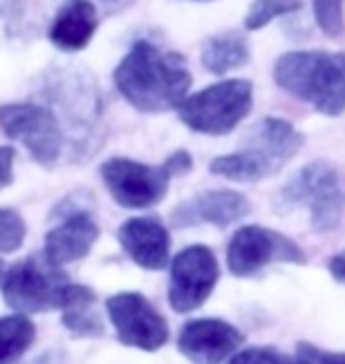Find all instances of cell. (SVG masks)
<instances>
[{
    "label": "cell",
    "instance_id": "7a4b0ae2",
    "mask_svg": "<svg viewBox=\"0 0 345 364\" xmlns=\"http://www.w3.org/2000/svg\"><path fill=\"white\" fill-rule=\"evenodd\" d=\"M38 92L60 121L71 154L83 159L97 149L105 107L95 78L83 67H50L41 76Z\"/></svg>",
    "mask_w": 345,
    "mask_h": 364
},
{
    "label": "cell",
    "instance_id": "9c48e42d",
    "mask_svg": "<svg viewBox=\"0 0 345 364\" xmlns=\"http://www.w3.org/2000/svg\"><path fill=\"white\" fill-rule=\"evenodd\" d=\"M305 251L291 237L260 225L239 228L227 244V267L234 277H253L275 263L305 265Z\"/></svg>",
    "mask_w": 345,
    "mask_h": 364
},
{
    "label": "cell",
    "instance_id": "52a82bcc",
    "mask_svg": "<svg viewBox=\"0 0 345 364\" xmlns=\"http://www.w3.org/2000/svg\"><path fill=\"white\" fill-rule=\"evenodd\" d=\"M279 206H305L310 210L314 232H334L345 215V189L341 173L327 161L307 164L282 187Z\"/></svg>",
    "mask_w": 345,
    "mask_h": 364
},
{
    "label": "cell",
    "instance_id": "7c38bea8",
    "mask_svg": "<svg viewBox=\"0 0 345 364\" xmlns=\"http://www.w3.org/2000/svg\"><path fill=\"white\" fill-rule=\"evenodd\" d=\"M220 279L218 258L208 246H187L182 249L171 263V277H168V303L175 312L199 310L208 301L216 284Z\"/></svg>",
    "mask_w": 345,
    "mask_h": 364
},
{
    "label": "cell",
    "instance_id": "4fadbf2b",
    "mask_svg": "<svg viewBox=\"0 0 345 364\" xmlns=\"http://www.w3.org/2000/svg\"><path fill=\"white\" fill-rule=\"evenodd\" d=\"M53 215L60 218V223L53 230H48L43 256L60 267L83 260L97 244L100 225L92 220L87 208L76 206V203L71 208L60 203V208L53 210Z\"/></svg>",
    "mask_w": 345,
    "mask_h": 364
},
{
    "label": "cell",
    "instance_id": "44dd1931",
    "mask_svg": "<svg viewBox=\"0 0 345 364\" xmlns=\"http://www.w3.org/2000/svg\"><path fill=\"white\" fill-rule=\"evenodd\" d=\"M300 7H303L300 0H253L244 19V28L246 31H260L267 24H272L275 19L298 12Z\"/></svg>",
    "mask_w": 345,
    "mask_h": 364
},
{
    "label": "cell",
    "instance_id": "d4e9b609",
    "mask_svg": "<svg viewBox=\"0 0 345 364\" xmlns=\"http://www.w3.org/2000/svg\"><path fill=\"white\" fill-rule=\"evenodd\" d=\"M296 360L298 364H345V353L324 350L307 341H300L296 346Z\"/></svg>",
    "mask_w": 345,
    "mask_h": 364
},
{
    "label": "cell",
    "instance_id": "9a60e30c",
    "mask_svg": "<svg viewBox=\"0 0 345 364\" xmlns=\"http://www.w3.org/2000/svg\"><path fill=\"white\" fill-rule=\"evenodd\" d=\"M251 213V201L234 189H208L189 196L175 206L171 223L175 228H196V225H213V228H230L244 220Z\"/></svg>",
    "mask_w": 345,
    "mask_h": 364
},
{
    "label": "cell",
    "instance_id": "484cf974",
    "mask_svg": "<svg viewBox=\"0 0 345 364\" xmlns=\"http://www.w3.org/2000/svg\"><path fill=\"white\" fill-rule=\"evenodd\" d=\"M164 164L168 166V171H171L173 178H175V176H185V173L192 171L194 159H192V154H189V151L178 149V151H173V154L168 156Z\"/></svg>",
    "mask_w": 345,
    "mask_h": 364
},
{
    "label": "cell",
    "instance_id": "30bf717a",
    "mask_svg": "<svg viewBox=\"0 0 345 364\" xmlns=\"http://www.w3.org/2000/svg\"><path fill=\"white\" fill-rule=\"evenodd\" d=\"M100 176L114 201L130 210L152 208L161 203L173 180V173L168 171L166 164L147 166L123 156L107 159L100 166Z\"/></svg>",
    "mask_w": 345,
    "mask_h": 364
},
{
    "label": "cell",
    "instance_id": "d6986e66",
    "mask_svg": "<svg viewBox=\"0 0 345 364\" xmlns=\"http://www.w3.org/2000/svg\"><path fill=\"white\" fill-rule=\"evenodd\" d=\"M36 341V324L21 312L0 317V364L21 358Z\"/></svg>",
    "mask_w": 345,
    "mask_h": 364
},
{
    "label": "cell",
    "instance_id": "e0dca14e",
    "mask_svg": "<svg viewBox=\"0 0 345 364\" xmlns=\"http://www.w3.org/2000/svg\"><path fill=\"white\" fill-rule=\"evenodd\" d=\"M97 31V10L90 0H64L50 24V43L62 53L87 48Z\"/></svg>",
    "mask_w": 345,
    "mask_h": 364
},
{
    "label": "cell",
    "instance_id": "cb8c5ba5",
    "mask_svg": "<svg viewBox=\"0 0 345 364\" xmlns=\"http://www.w3.org/2000/svg\"><path fill=\"white\" fill-rule=\"evenodd\" d=\"M230 364H298L296 355H286L277 348L270 346H255V348H244V350L234 353L230 358Z\"/></svg>",
    "mask_w": 345,
    "mask_h": 364
},
{
    "label": "cell",
    "instance_id": "8992f818",
    "mask_svg": "<svg viewBox=\"0 0 345 364\" xmlns=\"http://www.w3.org/2000/svg\"><path fill=\"white\" fill-rule=\"evenodd\" d=\"M253 109V85L244 78H230V81L213 83L178 107L180 121L189 130L201 135L220 137L232 133Z\"/></svg>",
    "mask_w": 345,
    "mask_h": 364
},
{
    "label": "cell",
    "instance_id": "ffe728a7",
    "mask_svg": "<svg viewBox=\"0 0 345 364\" xmlns=\"http://www.w3.org/2000/svg\"><path fill=\"white\" fill-rule=\"evenodd\" d=\"M62 322L76 338H100L105 333V322L95 310V298H85L62 310Z\"/></svg>",
    "mask_w": 345,
    "mask_h": 364
},
{
    "label": "cell",
    "instance_id": "5bb4252c",
    "mask_svg": "<svg viewBox=\"0 0 345 364\" xmlns=\"http://www.w3.org/2000/svg\"><path fill=\"white\" fill-rule=\"evenodd\" d=\"M244 343L237 326L218 317L189 319L180 329L178 350L192 364H223Z\"/></svg>",
    "mask_w": 345,
    "mask_h": 364
},
{
    "label": "cell",
    "instance_id": "3957f363",
    "mask_svg": "<svg viewBox=\"0 0 345 364\" xmlns=\"http://www.w3.org/2000/svg\"><path fill=\"white\" fill-rule=\"evenodd\" d=\"M303 144L305 137L293 123L267 116L248 130L239 151L213 159L211 173L232 182H260L277 176Z\"/></svg>",
    "mask_w": 345,
    "mask_h": 364
},
{
    "label": "cell",
    "instance_id": "2e32d148",
    "mask_svg": "<svg viewBox=\"0 0 345 364\" xmlns=\"http://www.w3.org/2000/svg\"><path fill=\"white\" fill-rule=\"evenodd\" d=\"M119 244L142 270H164L171 263V235L159 218H130L119 228Z\"/></svg>",
    "mask_w": 345,
    "mask_h": 364
},
{
    "label": "cell",
    "instance_id": "ba28073f",
    "mask_svg": "<svg viewBox=\"0 0 345 364\" xmlns=\"http://www.w3.org/2000/svg\"><path fill=\"white\" fill-rule=\"evenodd\" d=\"M0 128L10 140L24 144L36 164L53 168L67 151V137L57 116L43 102H14L0 107Z\"/></svg>",
    "mask_w": 345,
    "mask_h": 364
},
{
    "label": "cell",
    "instance_id": "603a6c76",
    "mask_svg": "<svg viewBox=\"0 0 345 364\" xmlns=\"http://www.w3.org/2000/svg\"><path fill=\"white\" fill-rule=\"evenodd\" d=\"M343 5H345V0H312L314 19H317L322 31L327 36H331V38H339L345 28Z\"/></svg>",
    "mask_w": 345,
    "mask_h": 364
},
{
    "label": "cell",
    "instance_id": "7402d4cb",
    "mask_svg": "<svg viewBox=\"0 0 345 364\" xmlns=\"http://www.w3.org/2000/svg\"><path fill=\"white\" fill-rule=\"evenodd\" d=\"M26 239V223L17 210L0 208V253L17 251Z\"/></svg>",
    "mask_w": 345,
    "mask_h": 364
},
{
    "label": "cell",
    "instance_id": "8fae6325",
    "mask_svg": "<svg viewBox=\"0 0 345 364\" xmlns=\"http://www.w3.org/2000/svg\"><path fill=\"white\" fill-rule=\"evenodd\" d=\"M107 315L112 319L116 338L128 348L154 353L161 350L171 338L164 315L137 291H121L109 296Z\"/></svg>",
    "mask_w": 345,
    "mask_h": 364
},
{
    "label": "cell",
    "instance_id": "5b68a950",
    "mask_svg": "<svg viewBox=\"0 0 345 364\" xmlns=\"http://www.w3.org/2000/svg\"><path fill=\"white\" fill-rule=\"evenodd\" d=\"M3 298L14 312L33 315V312L50 310H67L69 305L95 298V291L73 284L69 274L60 265H53L50 260L38 256H26L19 263H14L3 277Z\"/></svg>",
    "mask_w": 345,
    "mask_h": 364
},
{
    "label": "cell",
    "instance_id": "ac0fdd59",
    "mask_svg": "<svg viewBox=\"0 0 345 364\" xmlns=\"http://www.w3.org/2000/svg\"><path fill=\"white\" fill-rule=\"evenodd\" d=\"M248 60H251V48H248V41L239 31L213 36L201 50L203 69L211 71L213 76L230 74V71L248 64Z\"/></svg>",
    "mask_w": 345,
    "mask_h": 364
},
{
    "label": "cell",
    "instance_id": "6da1fadb",
    "mask_svg": "<svg viewBox=\"0 0 345 364\" xmlns=\"http://www.w3.org/2000/svg\"><path fill=\"white\" fill-rule=\"evenodd\" d=\"M121 97L142 114H164L187 100L192 74L185 57L161 50L149 41H137L114 71Z\"/></svg>",
    "mask_w": 345,
    "mask_h": 364
},
{
    "label": "cell",
    "instance_id": "f1b7e54d",
    "mask_svg": "<svg viewBox=\"0 0 345 364\" xmlns=\"http://www.w3.org/2000/svg\"><path fill=\"white\" fill-rule=\"evenodd\" d=\"M102 3H107V5H121L123 0H102Z\"/></svg>",
    "mask_w": 345,
    "mask_h": 364
},
{
    "label": "cell",
    "instance_id": "4316f807",
    "mask_svg": "<svg viewBox=\"0 0 345 364\" xmlns=\"http://www.w3.org/2000/svg\"><path fill=\"white\" fill-rule=\"evenodd\" d=\"M14 149L0 147V189L10 187L14 180Z\"/></svg>",
    "mask_w": 345,
    "mask_h": 364
},
{
    "label": "cell",
    "instance_id": "83f0119b",
    "mask_svg": "<svg viewBox=\"0 0 345 364\" xmlns=\"http://www.w3.org/2000/svg\"><path fill=\"white\" fill-rule=\"evenodd\" d=\"M329 272H331V277L336 282L345 284V249L329 258Z\"/></svg>",
    "mask_w": 345,
    "mask_h": 364
},
{
    "label": "cell",
    "instance_id": "277c9868",
    "mask_svg": "<svg viewBox=\"0 0 345 364\" xmlns=\"http://www.w3.org/2000/svg\"><path fill=\"white\" fill-rule=\"evenodd\" d=\"M275 83L324 116L345 112V53L293 50L277 60Z\"/></svg>",
    "mask_w": 345,
    "mask_h": 364
},
{
    "label": "cell",
    "instance_id": "f546056e",
    "mask_svg": "<svg viewBox=\"0 0 345 364\" xmlns=\"http://www.w3.org/2000/svg\"><path fill=\"white\" fill-rule=\"evenodd\" d=\"M0 284H3V263H0Z\"/></svg>",
    "mask_w": 345,
    "mask_h": 364
}]
</instances>
